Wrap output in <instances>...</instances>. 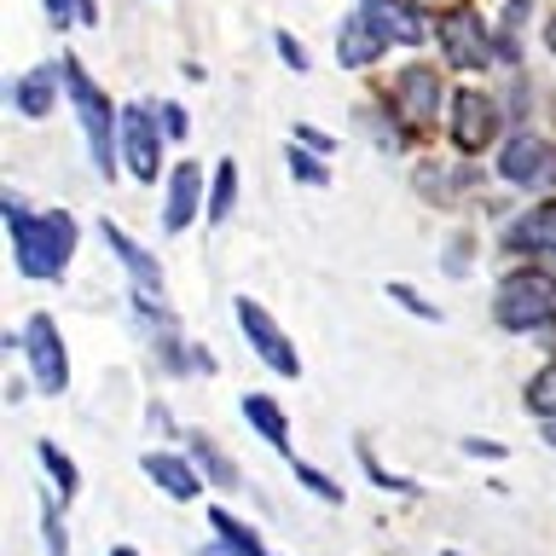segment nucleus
I'll use <instances>...</instances> for the list:
<instances>
[{"label": "nucleus", "mask_w": 556, "mask_h": 556, "mask_svg": "<svg viewBox=\"0 0 556 556\" xmlns=\"http://www.w3.org/2000/svg\"><path fill=\"white\" fill-rule=\"evenodd\" d=\"M139 469H146V476L163 486L168 498H180V504L203 493V469H191V458H180V452H146Z\"/></svg>", "instance_id": "obj_15"}, {"label": "nucleus", "mask_w": 556, "mask_h": 556, "mask_svg": "<svg viewBox=\"0 0 556 556\" xmlns=\"http://www.w3.org/2000/svg\"><path fill=\"white\" fill-rule=\"evenodd\" d=\"M504 250L516 255H556V198L533 203L528 215H516L504 226Z\"/></svg>", "instance_id": "obj_12"}, {"label": "nucleus", "mask_w": 556, "mask_h": 556, "mask_svg": "<svg viewBox=\"0 0 556 556\" xmlns=\"http://www.w3.org/2000/svg\"><path fill=\"white\" fill-rule=\"evenodd\" d=\"M41 539H47V556H70V533H64V498H47V510H41Z\"/></svg>", "instance_id": "obj_25"}, {"label": "nucleus", "mask_w": 556, "mask_h": 556, "mask_svg": "<svg viewBox=\"0 0 556 556\" xmlns=\"http://www.w3.org/2000/svg\"><path fill=\"white\" fill-rule=\"evenodd\" d=\"M290 469H295V481H302V486H307L313 498H325V504H342V486L330 481V476H319V469H313V464H302V458H290Z\"/></svg>", "instance_id": "obj_26"}, {"label": "nucleus", "mask_w": 556, "mask_h": 556, "mask_svg": "<svg viewBox=\"0 0 556 556\" xmlns=\"http://www.w3.org/2000/svg\"><path fill=\"white\" fill-rule=\"evenodd\" d=\"M359 469H365V481H377V486H382V493H417L412 481H400V476H389V469H382V464L371 458V452H365V441H359Z\"/></svg>", "instance_id": "obj_27"}, {"label": "nucleus", "mask_w": 556, "mask_h": 556, "mask_svg": "<svg viewBox=\"0 0 556 556\" xmlns=\"http://www.w3.org/2000/svg\"><path fill=\"white\" fill-rule=\"evenodd\" d=\"M111 556H139V551H128V545H116V551H111Z\"/></svg>", "instance_id": "obj_38"}, {"label": "nucleus", "mask_w": 556, "mask_h": 556, "mask_svg": "<svg viewBox=\"0 0 556 556\" xmlns=\"http://www.w3.org/2000/svg\"><path fill=\"white\" fill-rule=\"evenodd\" d=\"M163 134H168V146H186V134H191V116H186V104H163Z\"/></svg>", "instance_id": "obj_28"}, {"label": "nucleus", "mask_w": 556, "mask_h": 556, "mask_svg": "<svg viewBox=\"0 0 556 556\" xmlns=\"http://www.w3.org/2000/svg\"><path fill=\"white\" fill-rule=\"evenodd\" d=\"M498 180L504 186H521V191H551L556 180V146L539 139L533 128H510L498 139Z\"/></svg>", "instance_id": "obj_5"}, {"label": "nucleus", "mask_w": 556, "mask_h": 556, "mask_svg": "<svg viewBox=\"0 0 556 556\" xmlns=\"http://www.w3.org/2000/svg\"><path fill=\"white\" fill-rule=\"evenodd\" d=\"M528 406H533L539 424H556V359L545 365V371L528 377Z\"/></svg>", "instance_id": "obj_21"}, {"label": "nucleus", "mask_w": 556, "mask_h": 556, "mask_svg": "<svg viewBox=\"0 0 556 556\" xmlns=\"http://www.w3.org/2000/svg\"><path fill=\"white\" fill-rule=\"evenodd\" d=\"M163 146H168V134H163V116H156V111H146V104H128V111H122V128H116L122 174H134L139 186L163 180Z\"/></svg>", "instance_id": "obj_4"}, {"label": "nucleus", "mask_w": 556, "mask_h": 556, "mask_svg": "<svg viewBox=\"0 0 556 556\" xmlns=\"http://www.w3.org/2000/svg\"><path fill=\"white\" fill-rule=\"evenodd\" d=\"M64 93V64H35L12 81V111L17 116H47Z\"/></svg>", "instance_id": "obj_14"}, {"label": "nucleus", "mask_w": 556, "mask_h": 556, "mask_svg": "<svg viewBox=\"0 0 556 556\" xmlns=\"http://www.w3.org/2000/svg\"><path fill=\"white\" fill-rule=\"evenodd\" d=\"M186 446H191V458H203V476L215 481V486H238V469H232V464L220 458V446L208 441V434H191Z\"/></svg>", "instance_id": "obj_20"}, {"label": "nucleus", "mask_w": 556, "mask_h": 556, "mask_svg": "<svg viewBox=\"0 0 556 556\" xmlns=\"http://www.w3.org/2000/svg\"><path fill=\"white\" fill-rule=\"evenodd\" d=\"M35 452H41L47 476L59 481V498H76V493H81V476H76V464L64 458V446H52V441H41V446H35Z\"/></svg>", "instance_id": "obj_22"}, {"label": "nucleus", "mask_w": 556, "mask_h": 556, "mask_svg": "<svg viewBox=\"0 0 556 556\" xmlns=\"http://www.w3.org/2000/svg\"><path fill=\"white\" fill-rule=\"evenodd\" d=\"M441 99H446V87H441V76H434L429 64H412L406 76L394 81V93H389V104H394V116H400L406 134H424L429 122L441 116Z\"/></svg>", "instance_id": "obj_9"}, {"label": "nucleus", "mask_w": 556, "mask_h": 556, "mask_svg": "<svg viewBox=\"0 0 556 556\" xmlns=\"http://www.w3.org/2000/svg\"><path fill=\"white\" fill-rule=\"evenodd\" d=\"M47 24L70 29V24H76V0H47Z\"/></svg>", "instance_id": "obj_32"}, {"label": "nucleus", "mask_w": 556, "mask_h": 556, "mask_svg": "<svg viewBox=\"0 0 556 556\" xmlns=\"http://www.w3.org/2000/svg\"><path fill=\"white\" fill-rule=\"evenodd\" d=\"M521 17H528V0H510V7H504V29H516Z\"/></svg>", "instance_id": "obj_35"}, {"label": "nucleus", "mask_w": 556, "mask_h": 556, "mask_svg": "<svg viewBox=\"0 0 556 556\" xmlns=\"http://www.w3.org/2000/svg\"><path fill=\"white\" fill-rule=\"evenodd\" d=\"M0 208H7V238H12L17 273H24L29 285H59L70 255H76V215H70V208H41V215H29L12 191Z\"/></svg>", "instance_id": "obj_1"}, {"label": "nucleus", "mask_w": 556, "mask_h": 556, "mask_svg": "<svg viewBox=\"0 0 556 556\" xmlns=\"http://www.w3.org/2000/svg\"><path fill=\"white\" fill-rule=\"evenodd\" d=\"M208 528H215V539L232 556H267V545H261V539L243 528V521H232V510H208Z\"/></svg>", "instance_id": "obj_19"}, {"label": "nucleus", "mask_w": 556, "mask_h": 556, "mask_svg": "<svg viewBox=\"0 0 556 556\" xmlns=\"http://www.w3.org/2000/svg\"><path fill=\"white\" fill-rule=\"evenodd\" d=\"M232 203H238V163H232V156H220L215 174H208V226L232 220Z\"/></svg>", "instance_id": "obj_18"}, {"label": "nucleus", "mask_w": 556, "mask_h": 556, "mask_svg": "<svg viewBox=\"0 0 556 556\" xmlns=\"http://www.w3.org/2000/svg\"><path fill=\"white\" fill-rule=\"evenodd\" d=\"M493 325L516 330V337L556 325V273H545V267H510L498 278V290H493Z\"/></svg>", "instance_id": "obj_2"}, {"label": "nucleus", "mask_w": 556, "mask_h": 556, "mask_svg": "<svg viewBox=\"0 0 556 556\" xmlns=\"http://www.w3.org/2000/svg\"><path fill=\"white\" fill-rule=\"evenodd\" d=\"M354 7L371 17V29L389 47H424L429 35H434V24L417 12V0H354Z\"/></svg>", "instance_id": "obj_11"}, {"label": "nucleus", "mask_w": 556, "mask_h": 556, "mask_svg": "<svg viewBox=\"0 0 556 556\" xmlns=\"http://www.w3.org/2000/svg\"><path fill=\"white\" fill-rule=\"evenodd\" d=\"M539 434H545V441L556 446V424H539Z\"/></svg>", "instance_id": "obj_36"}, {"label": "nucleus", "mask_w": 556, "mask_h": 556, "mask_svg": "<svg viewBox=\"0 0 556 556\" xmlns=\"http://www.w3.org/2000/svg\"><path fill=\"white\" fill-rule=\"evenodd\" d=\"M382 52H389V41L371 29V17H365L359 7L342 17V29H337V64L342 70H371Z\"/></svg>", "instance_id": "obj_13"}, {"label": "nucleus", "mask_w": 556, "mask_h": 556, "mask_svg": "<svg viewBox=\"0 0 556 556\" xmlns=\"http://www.w3.org/2000/svg\"><path fill=\"white\" fill-rule=\"evenodd\" d=\"M17 348H24L29 377H35V389H41L47 400L70 389V354H64V337H59V325H52L47 313H35V319L24 325V337H17Z\"/></svg>", "instance_id": "obj_6"}, {"label": "nucleus", "mask_w": 556, "mask_h": 556, "mask_svg": "<svg viewBox=\"0 0 556 556\" xmlns=\"http://www.w3.org/2000/svg\"><path fill=\"white\" fill-rule=\"evenodd\" d=\"M545 41H551V52H556V17H551V24H545Z\"/></svg>", "instance_id": "obj_37"}, {"label": "nucleus", "mask_w": 556, "mask_h": 556, "mask_svg": "<svg viewBox=\"0 0 556 556\" xmlns=\"http://www.w3.org/2000/svg\"><path fill=\"white\" fill-rule=\"evenodd\" d=\"M446 116H452V151L458 156H481L504 139V111L486 87H458L446 99Z\"/></svg>", "instance_id": "obj_3"}, {"label": "nucleus", "mask_w": 556, "mask_h": 556, "mask_svg": "<svg viewBox=\"0 0 556 556\" xmlns=\"http://www.w3.org/2000/svg\"><path fill=\"white\" fill-rule=\"evenodd\" d=\"M76 24H87V29L99 24V0H76Z\"/></svg>", "instance_id": "obj_34"}, {"label": "nucleus", "mask_w": 556, "mask_h": 556, "mask_svg": "<svg viewBox=\"0 0 556 556\" xmlns=\"http://www.w3.org/2000/svg\"><path fill=\"white\" fill-rule=\"evenodd\" d=\"M285 163H290V174H295L302 186H330V168H325V156H319V151L290 146V151H285Z\"/></svg>", "instance_id": "obj_24"}, {"label": "nucleus", "mask_w": 556, "mask_h": 556, "mask_svg": "<svg viewBox=\"0 0 556 556\" xmlns=\"http://www.w3.org/2000/svg\"><path fill=\"white\" fill-rule=\"evenodd\" d=\"M99 232H104V243H111V255L134 273V285H139V290H156V295H163V267H156V255H151V250H139V243L122 232L116 220H99Z\"/></svg>", "instance_id": "obj_16"}, {"label": "nucleus", "mask_w": 556, "mask_h": 556, "mask_svg": "<svg viewBox=\"0 0 556 556\" xmlns=\"http://www.w3.org/2000/svg\"><path fill=\"white\" fill-rule=\"evenodd\" d=\"M232 313H238V330L250 337V348H255V354L273 365L278 377H302V354H295V342H290L278 325H273V313L261 307L255 295H238V302H232Z\"/></svg>", "instance_id": "obj_8"}, {"label": "nucleus", "mask_w": 556, "mask_h": 556, "mask_svg": "<svg viewBox=\"0 0 556 556\" xmlns=\"http://www.w3.org/2000/svg\"><path fill=\"white\" fill-rule=\"evenodd\" d=\"M290 139H295V146H307V151H319V156H330V151H337V139H330V134H319L313 122H295V128H290Z\"/></svg>", "instance_id": "obj_29"}, {"label": "nucleus", "mask_w": 556, "mask_h": 556, "mask_svg": "<svg viewBox=\"0 0 556 556\" xmlns=\"http://www.w3.org/2000/svg\"><path fill=\"white\" fill-rule=\"evenodd\" d=\"M434 41H441L446 64H458V70L493 64V35H486L476 7H446L441 17H434Z\"/></svg>", "instance_id": "obj_7"}, {"label": "nucleus", "mask_w": 556, "mask_h": 556, "mask_svg": "<svg viewBox=\"0 0 556 556\" xmlns=\"http://www.w3.org/2000/svg\"><path fill=\"white\" fill-rule=\"evenodd\" d=\"M493 59H498V64H510V70L521 64V41H516V29H498V35H493Z\"/></svg>", "instance_id": "obj_31"}, {"label": "nucleus", "mask_w": 556, "mask_h": 556, "mask_svg": "<svg viewBox=\"0 0 556 556\" xmlns=\"http://www.w3.org/2000/svg\"><path fill=\"white\" fill-rule=\"evenodd\" d=\"M382 290H389V302H394V307H406L412 319H424V325H441V307H434L429 295H417L412 285H400V278H389Z\"/></svg>", "instance_id": "obj_23"}, {"label": "nucleus", "mask_w": 556, "mask_h": 556, "mask_svg": "<svg viewBox=\"0 0 556 556\" xmlns=\"http://www.w3.org/2000/svg\"><path fill=\"white\" fill-rule=\"evenodd\" d=\"M243 417H250V429L261 434L267 446H278L290 458V417L278 412V400H267V394H243Z\"/></svg>", "instance_id": "obj_17"}, {"label": "nucleus", "mask_w": 556, "mask_h": 556, "mask_svg": "<svg viewBox=\"0 0 556 556\" xmlns=\"http://www.w3.org/2000/svg\"><path fill=\"white\" fill-rule=\"evenodd\" d=\"M203 198H208L203 168L191 163V156H186V163H174V168H168V186H163V232L186 238L191 220L203 215Z\"/></svg>", "instance_id": "obj_10"}, {"label": "nucleus", "mask_w": 556, "mask_h": 556, "mask_svg": "<svg viewBox=\"0 0 556 556\" xmlns=\"http://www.w3.org/2000/svg\"><path fill=\"white\" fill-rule=\"evenodd\" d=\"M273 47H278V59H285V64L295 70V76H302V70H307V52H302V41H295L290 29H278V35H273Z\"/></svg>", "instance_id": "obj_30"}, {"label": "nucleus", "mask_w": 556, "mask_h": 556, "mask_svg": "<svg viewBox=\"0 0 556 556\" xmlns=\"http://www.w3.org/2000/svg\"><path fill=\"white\" fill-rule=\"evenodd\" d=\"M464 452H469V458H504V446L498 441H481V434H469Z\"/></svg>", "instance_id": "obj_33"}, {"label": "nucleus", "mask_w": 556, "mask_h": 556, "mask_svg": "<svg viewBox=\"0 0 556 556\" xmlns=\"http://www.w3.org/2000/svg\"><path fill=\"white\" fill-rule=\"evenodd\" d=\"M441 556H464V551H441Z\"/></svg>", "instance_id": "obj_39"}]
</instances>
